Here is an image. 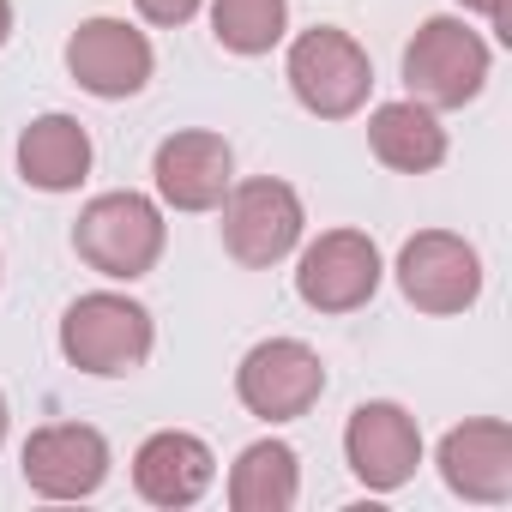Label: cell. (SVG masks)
Listing matches in <instances>:
<instances>
[{
  "label": "cell",
  "instance_id": "6da1fadb",
  "mask_svg": "<svg viewBox=\"0 0 512 512\" xmlns=\"http://www.w3.org/2000/svg\"><path fill=\"white\" fill-rule=\"evenodd\" d=\"M73 247L103 278H145L163 253V217L145 193H103L79 211Z\"/></svg>",
  "mask_w": 512,
  "mask_h": 512
},
{
  "label": "cell",
  "instance_id": "7a4b0ae2",
  "mask_svg": "<svg viewBox=\"0 0 512 512\" xmlns=\"http://www.w3.org/2000/svg\"><path fill=\"white\" fill-rule=\"evenodd\" d=\"M488 79V43L464 19H428L404 49V85L422 109H464Z\"/></svg>",
  "mask_w": 512,
  "mask_h": 512
},
{
  "label": "cell",
  "instance_id": "3957f363",
  "mask_svg": "<svg viewBox=\"0 0 512 512\" xmlns=\"http://www.w3.org/2000/svg\"><path fill=\"white\" fill-rule=\"evenodd\" d=\"M61 356L85 374H133L151 356V314L127 296H79L61 320Z\"/></svg>",
  "mask_w": 512,
  "mask_h": 512
},
{
  "label": "cell",
  "instance_id": "277c9868",
  "mask_svg": "<svg viewBox=\"0 0 512 512\" xmlns=\"http://www.w3.org/2000/svg\"><path fill=\"white\" fill-rule=\"evenodd\" d=\"M290 85H296L302 109H314L326 121H344V115H356L368 103L374 67H368V55H362L356 37L320 25V31L296 37V49H290Z\"/></svg>",
  "mask_w": 512,
  "mask_h": 512
},
{
  "label": "cell",
  "instance_id": "5b68a950",
  "mask_svg": "<svg viewBox=\"0 0 512 512\" xmlns=\"http://www.w3.org/2000/svg\"><path fill=\"white\" fill-rule=\"evenodd\" d=\"M398 290L422 314H464L482 290V260L470 241H458L446 229H422L398 253Z\"/></svg>",
  "mask_w": 512,
  "mask_h": 512
},
{
  "label": "cell",
  "instance_id": "8992f818",
  "mask_svg": "<svg viewBox=\"0 0 512 512\" xmlns=\"http://www.w3.org/2000/svg\"><path fill=\"white\" fill-rule=\"evenodd\" d=\"M235 392L253 416L266 422H290V416H308L326 392V368L308 344L296 338H272L260 350H247L241 374H235Z\"/></svg>",
  "mask_w": 512,
  "mask_h": 512
},
{
  "label": "cell",
  "instance_id": "52a82bcc",
  "mask_svg": "<svg viewBox=\"0 0 512 512\" xmlns=\"http://www.w3.org/2000/svg\"><path fill=\"white\" fill-rule=\"evenodd\" d=\"M296 290L320 314H356L380 290V247L368 235H356V229L320 235L296 266Z\"/></svg>",
  "mask_w": 512,
  "mask_h": 512
},
{
  "label": "cell",
  "instance_id": "ba28073f",
  "mask_svg": "<svg viewBox=\"0 0 512 512\" xmlns=\"http://www.w3.org/2000/svg\"><path fill=\"white\" fill-rule=\"evenodd\" d=\"M302 241V199L284 181H247L235 187L229 211H223V247L241 266H278L284 253Z\"/></svg>",
  "mask_w": 512,
  "mask_h": 512
},
{
  "label": "cell",
  "instance_id": "9c48e42d",
  "mask_svg": "<svg viewBox=\"0 0 512 512\" xmlns=\"http://www.w3.org/2000/svg\"><path fill=\"white\" fill-rule=\"evenodd\" d=\"M109 476V440L85 422H55L25 440V482L49 500H85Z\"/></svg>",
  "mask_w": 512,
  "mask_h": 512
},
{
  "label": "cell",
  "instance_id": "30bf717a",
  "mask_svg": "<svg viewBox=\"0 0 512 512\" xmlns=\"http://www.w3.org/2000/svg\"><path fill=\"white\" fill-rule=\"evenodd\" d=\"M67 73L91 97H133L151 79V43L121 19H85L67 43Z\"/></svg>",
  "mask_w": 512,
  "mask_h": 512
},
{
  "label": "cell",
  "instance_id": "8fae6325",
  "mask_svg": "<svg viewBox=\"0 0 512 512\" xmlns=\"http://www.w3.org/2000/svg\"><path fill=\"white\" fill-rule=\"evenodd\" d=\"M344 452H350V470H356L368 488L392 494V488H404V482L416 476V464H422L416 416L398 410V404H362V410L350 416V428H344Z\"/></svg>",
  "mask_w": 512,
  "mask_h": 512
},
{
  "label": "cell",
  "instance_id": "7c38bea8",
  "mask_svg": "<svg viewBox=\"0 0 512 512\" xmlns=\"http://www.w3.org/2000/svg\"><path fill=\"white\" fill-rule=\"evenodd\" d=\"M157 193L175 211H211L229 193V145L217 133H175L157 145Z\"/></svg>",
  "mask_w": 512,
  "mask_h": 512
},
{
  "label": "cell",
  "instance_id": "4fadbf2b",
  "mask_svg": "<svg viewBox=\"0 0 512 512\" xmlns=\"http://www.w3.org/2000/svg\"><path fill=\"white\" fill-rule=\"evenodd\" d=\"M446 488L464 500H506L512 494V428L506 422H464L440 440Z\"/></svg>",
  "mask_w": 512,
  "mask_h": 512
},
{
  "label": "cell",
  "instance_id": "5bb4252c",
  "mask_svg": "<svg viewBox=\"0 0 512 512\" xmlns=\"http://www.w3.org/2000/svg\"><path fill=\"white\" fill-rule=\"evenodd\" d=\"M133 482L151 506H193L205 488H211V446L199 434H181V428H163L139 446L133 458Z\"/></svg>",
  "mask_w": 512,
  "mask_h": 512
},
{
  "label": "cell",
  "instance_id": "9a60e30c",
  "mask_svg": "<svg viewBox=\"0 0 512 512\" xmlns=\"http://www.w3.org/2000/svg\"><path fill=\"white\" fill-rule=\"evenodd\" d=\"M91 169V133L73 121V115H43L25 127L19 139V175L43 193H67L79 187Z\"/></svg>",
  "mask_w": 512,
  "mask_h": 512
},
{
  "label": "cell",
  "instance_id": "2e32d148",
  "mask_svg": "<svg viewBox=\"0 0 512 512\" xmlns=\"http://www.w3.org/2000/svg\"><path fill=\"white\" fill-rule=\"evenodd\" d=\"M368 145H374V157L386 169H404V175H428L446 157V133H440V121L422 103H386V109H374Z\"/></svg>",
  "mask_w": 512,
  "mask_h": 512
},
{
  "label": "cell",
  "instance_id": "e0dca14e",
  "mask_svg": "<svg viewBox=\"0 0 512 512\" xmlns=\"http://www.w3.org/2000/svg\"><path fill=\"white\" fill-rule=\"evenodd\" d=\"M229 506L235 512H290L296 506V452L284 440L247 446L229 470Z\"/></svg>",
  "mask_w": 512,
  "mask_h": 512
},
{
  "label": "cell",
  "instance_id": "ac0fdd59",
  "mask_svg": "<svg viewBox=\"0 0 512 512\" xmlns=\"http://www.w3.org/2000/svg\"><path fill=\"white\" fill-rule=\"evenodd\" d=\"M284 19H290V0H217L211 7V31L235 55H266L284 37Z\"/></svg>",
  "mask_w": 512,
  "mask_h": 512
},
{
  "label": "cell",
  "instance_id": "d6986e66",
  "mask_svg": "<svg viewBox=\"0 0 512 512\" xmlns=\"http://www.w3.org/2000/svg\"><path fill=\"white\" fill-rule=\"evenodd\" d=\"M139 13H145L151 25H187V19L199 13V0H139Z\"/></svg>",
  "mask_w": 512,
  "mask_h": 512
},
{
  "label": "cell",
  "instance_id": "ffe728a7",
  "mask_svg": "<svg viewBox=\"0 0 512 512\" xmlns=\"http://www.w3.org/2000/svg\"><path fill=\"white\" fill-rule=\"evenodd\" d=\"M7 31H13V0H0V43H7Z\"/></svg>",
  "mask_w": 512,
  "mask_h": 512
},
{
  "label": "cell",
  "instance_id": "44dd1931",
  "mask_svg": "<svg viewBox=\"0 0 512 512\" xmlns=\"http://www.w3.org/2000/svg\"><path fill=\"white\" fill-rule=\"evenodd\" d=\"M0 440H7V398H0Z\"/></svg>",
  "mask_w": 512,
  "mask_h": 512
},
{
  "label": "cell",
  "instance_id": "7402d4cb",
  "mask_svg": "<svg viewBox=\"0 0 512 512\" xmlns=\"http://www.w3.org/2000/svg\"><path fill=\"white\" fill-rule=\"evenodd\" d=\"M464 7H476V13H488V0H464Z\"/></svg>",
  "mask_w": 512,
  "mask_h": 512
}]
</instances>
